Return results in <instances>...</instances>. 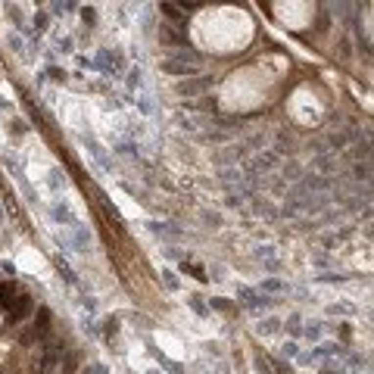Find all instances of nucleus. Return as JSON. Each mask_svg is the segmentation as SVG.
I'll use <instances>...</instances> for the list:
<instances>
[{"label": "nucleus", "mask_w": 374, "mask_h": 374, "mask_svg": "<svg viewBox=\"0 0 374 374\" xmlns=\"http://www.w3.org/2000/svg\"><path fill=\"white\" fill-rule=\"evenodd\" d=\"M246 193H253L250 187H246ZM246 193H228V197H225V206H228V209H240V206H243V197H246Z\"/></svg>", "instance_id": "27"}, {"label": "nucleus", "mask_w": 374, "mask_h": 374, "mask_svg": "<svg viewBox=\"0 0 374 374\" xmlns=\"http://www.w3.org/2000/svg\"><path fill=\"white\" fill-rule=\"evenodd\" d=\"M312 265H315V268H330L334 262H330V256H327V253H318V256L312 259Z\"/></svg>", "instance_id": "31"}, {"label": "nucleus", "mask_w": 374, "mask_h": 374, "mask_svg": "<svg viewBox=\"0 0 374 374\" xmlns=\"http://www.w3.org/2000/svg\"><path fill=\"white\" fill-rule=\"evenodd\" d=\"M280 172H284V178H287V181H293V184H296V181H300V178L305 175V168H303L300 163H287L284 168H280Z\"/></svg>", "instance_id": "20"}, {"label": "nucleus", "mask_w": 374, "mask_h": 374, "mask_svg": "<svg viewBox=\"0 0 374 374\" xmlns=\"http://www.w3.org/2000/svg\"><path fill=\"white\" fill-rule=\"evenodd\" d=\"M218 178H222V184H243L246 181L243 168H237V165H225L222 172H218Z\"/></svg>", "instance_id": "14"}, {"label": "nucleus", "mask_w": 374, "mask_h": 374, "mask_svg": "<svg viewBox=\"0 0 374 374\" xmlns=\"http://www.w3.org/2000/svg\"><path fill=\"white\" fill-rule=\"evenodd\" d=\"M280 327H284L287 330V337H300L303 334V315H300V312H293V315L290 318H287V321H280Z\"/></svg>", "instance_id": "15"}, {"label": "nucleus", "mask_w": 374, "mask_h": 374, "mask_svg": "<svg viewBox=\"0 0 374 374\" xmlns=\"http://www.w3.org/2000/svg\"><path fill=\"white\" fill-rule=\"evenodd\" d=\"M371 172H368V165H355V178H368Z\"/></svg>", "instance_id": "41"}, {"label": "nucleus", "mask_w": 374, "mask_h": 374, "mask_svg": "<svg viewBox=\"0 0 374 374\" xmlns=\"http://www.w3.org/2000/svg\"><path fill=\"white\" fill-rule=\"evenodd\" d=\"M47 25H50V16H47V13H38V16H35V28H38V35H41V31H47Z\"/></svg>", "instance_id": "33"}, {"label": "nucleus", "mask_w": 374, "mask_h": 374, "mask_svg": "<svg viewBox=\"0 0 374 374\" xmlns=\"http://www.w3.org/2000/svg\"><path fill=\"white\" fill-rule=\"evenodd\" d=\"M94 66H97L103 75H118L122 72V53H113V50H100L97 59H94Z\"/></svg>", "instance_id": "4"}, {"label": "nucleus", "mask_w": 374, "mask_h": 374, "mask_svg": "<svg viewBox=\"0 0 374 374\" xmlns=\"http://www.w3.org/2000/svg\"><path fill=\"white\" fill-rule=\"evenodd\" d=\"M91 374H109V368L103 362H91Z\"/></svg>", "instance_id": "39"}, {"label": "nucleus", "mask_w": 374, "mask_h": 374, "mask_svg": "<svg viewBox=\"0 0 374 374\" xmlns=\"http://www.w3.org/2000/svg\"><path fill=\"white\" fill-rule=\"evenodd\" d=\"M315 168H318V172H334V159H330L327 153H325V156L315 159Z\"/></svg>", "instance_id": "29"}, {"label": "nucleus", "mask_w": 374, "mask_h": 374, "mask_svg": "<svg viewBox=\"0 0 374 374\" xmlns=\"http://www.w3.org/2000/svg\"><path fill=\"white\" fill-rule=\"evenodd\" d=\"M206 305H209V312H212V309H218V312H231V309H234V303H231V300H222V296H212Z\"/></svg>", "instance_id": "26"}, {"label": "nucleus", "mask_w": 374, "mask_h": 374, "mask_svg": "<svg viewBox=\"0 0 374 374\" xmlns=\"http://www.w3.org/2000/svg\"><path fill=\"white\" fill-rule=\"evenodd\" d=\"M147 231L163 237V240H181L184 237V231L178 225H172V222H147Z\"/></svg>", "instance_id": "6"}, {"label": "nucleus", "mask_w": 374, "mask_h": 374, "mask_svg": "<svg viewBox=\"0 0 374 374\" xmlns=\"http://www.w3.org/2000/svg\"><path fill=\"white\" fill-rule=\"evenodd\" d=\"M325 312L330 318H352V315H359V305L352 300H334V303L325 305Z\"/></svg>", "instance_id": "7"}, {"label": "nucleus", "mask_w": 374, "mask_h": 374, "mask_svg": "<svg viewBox=\"0 0 374 374\" xmlns=\"http://www.w3.org/2000/svg\"><path fill=\"white\" fill-rule=\"evenodd\" d=\"M321 284H346V275H318Z\"/></svg>", "instance_id": "32"}, {"label": "nucleus", "mask_w": 374, "mask_h": 374, "mask_svg": "<svg viewBox=\"0 0 374 374\" xmlns=\"http://www.w3.org/2000/svg\"><path fill=\"white\" fill-rule=\"evenodd\" d=\"M163 72H168V75H178V78H197L200 75V66H190V63H172V59H168V63H163Z\"/></svg>", "instance_id": "12"}, {"label": "nucleus", "mask_w": 374, "mask_h": 374, "mask_svg": "<svg viewBox=\"0 0 374 374\" xmlns=\"http://www.w3.org/2000/svg\"><path fill=\"white\" fill-rule=\"evenodd\" d=\"M284 355H290V359H296V355H300V346H296V343H284Z\"/></svg>", "instance_id": "38"}, {"label": "nucleus", "mask_w": 374, "mask_h": 374, "mask_svg": "<svg viewBox=\"0 0 374 374\" xmlns=\"http://www.w3.org/2000/svg\"><path fill=\"white\" fill-rule=\"evenodd\" d=\"M81 305H84V312H88V315H97V300H94V296H84Z\"/></svg>", "instance_id": "35"}, {"label": "nucleus", "mask_w": 374, "mask_h": 374, "mask_svg": "<svg viewBox=\"0 0 374 374\" xmlns=\"http://www.w3.org/2000/svg\"><path fill=\"white\" fill-rule=\"evenodd\" d=\"M10 50L22 59V63H28V59H31V56H28V47H25V41H22V35H16V31L10 35Z\"/></svg>", "instance_id": "16"}, {"label": "nucleus", "mask_w": 374, "mask_h": 374, "mask_svg": "<svg viewBox=\"0 0 374 374\" xmlns=\"http://www.w3.org/2000/svg\"><path fill=\"white\" fill-rule=\"evenodd\" d=\"M212 84H215V78H212V75H197V78L178 84V94H181V97H197V94H203L206 88H212Z\"/></svg>", "instance_id": "5"}, {"label": "nucleus", "mask_w": 374, "mask_h": 374, "mask_svg": "<svg viewBox=\"0 0 374 374\" xmlns=\"http://www.w3.org/2000/svg\"><path fill=\"white\" fill-rule=\"evenodd\" d=\"M262 265H265V271H271V275H278V271H280V259H265Z\"/></svg>", "instance_id": "37"}, {"label": "nucleus", "mask_w": 374, "mask_h": 374, "mask_svg": "<svg viewBox=\"0 0 374 374\" xmlns=\"http://www.w3.org/2000/svg\"><path fill=\"white\" fill-rule=\"evenodd\" d=\"M187 303H190V305H193V312H197V315H200V318H206V315H209V305H206V303H203V300H200V296H197V293H190V296H187Z\"/></svg>", "instance_id": "24"}, {"label": "nucleus", "mask_w": 374, "mask_h": 374, "mask_svg": "<svg viewBox=\"0 0 374 374\" xmlns=\"http://www.w3.org/2000/svg\"><path fill=\"white\" fill-rule=\"evenodd\" d=\"M28 305H31V300H28V296H19V300H16V305H10V309H13V318H16V321H19V318H25Z\"/></svg>", "instance_id": "23"}, {"label": "nucleus", "mask_w": 374, "mask_h": 374, "mask_svg": "<svg viewBox=\"0 0 374 374\" xmlns=\"http://www.w3.org/2000/svg\"><path fill=\"white\" fill-rule=\"evenodd\" d=\"M275 165H278V153H256V156H253L250 163H246L243 175L256 178V175H265V172H271Z\"/></svg>", "instance_id": "3"}, {"label": "nucleus", "mask_w": 374, "mask_h": 374, "mask_svg": "<svg viewBox=\"0 0 374 374\" xmlns=\"http://www.w3.org/2000/svg\"><path fill=\"white\" fill-rule=\"evenodd\" d=\"M163 280H165V290H168V293H178V290H181V280H178V275H175L172 268H163Z\"/></svg>", "instance_id": "21"}, {"label": "nucleus", "mask_w": 374, "mask_h": 374, "mask_svg": "<svg viewBox=\"0 0 374 374\" xmlns=\"http://www.w3.org/2000/svg\"><path fill=\"white\" fill-rule=\"evenodd\" d=\"M125 84H128V91L138 97V94H147V75H143L140 66H134V69H128V78H125Z\"/></svg>", "instance_id": "13"}, {"label": "nucleus", "mask_w": 374, "mask_h": 374, "mask_svg": "<svg viewBox=\"0 0 374 374\" xmlns=\"http://www.w3.org/2000/svg\"><path fill=\"white\" fill-rule=\"evenodd\" d=\"M63 243L69 246V250H75V253H88V250H91V231L78 222L75 228L63 231Z\"/></svg>", "instance_id": "2"}, {"label": "nucleus", "mask_w": 374, "mask_h": 374, "mask_svg": "<svg viewBox=\"0 0 374 374\" xmlns=\"http://www.w3.org/2000/svg\"><path fill=\"white\" fill-rule=\"evenodd\" d=\"M181 6H175V3H159V13H165V19H168V25H181L184 22V16L178 13Z\"/></svg>", "instance_id": "18"}, {"label": "nucleus", "mask_w": 374, "mask_h": 374, "mask_svg": "<svg viewBox=\"0 0 374 374\" xmlns=\"http://www.w3.org/2000/svg\"><path fill=\"white\" fill-rule=\"evenodd\" d=\"M237 300H240L250 312H259V309L275 305V300H271V296H262L256 287H250V284H237Z\"/></svg>", "instance_id": "1"}, {"label": "nucleus", "mask_w": 374, "mask_h": 374, "mask_svg": "<svg viewBox=\"0 0 374 374\" xmlns=\"http://www.w3.org/2000/svg\"><path fill=\"white\" fill-rule=\"evenodd\" d=\"M159 41H163L165 47H190V44H187V38L175 28V25H168V22L159 25Z\"/></svg>", "instance_id": "11"}, {"label": "nucleus", "mask_w": 374, "mask_h": 374, "mask_svg": "<svg viewBox=\"0 0 374 374\" xmlns=\"http://www.w3.org/2000/svg\"><path fill=\"white\" fill-rule=\"evenodd\" d=\"M56 50H63V53H72V50H75L72 35H59V38H56Z\"/></svg>", "instance_id": "28"}, {"label": "nucleus", "mask_w": 374, "mask_h": 374, "mask_svg": "<svg viewBox=\"0 0 374 374\" xmlns=\"http://www.w3.org/2000/svg\"><path fill=\"white\" fill-rule=\"evenodd\" d=\"M346 143H350V138H346V134H330V147H334V150L346 147Z\"/></svg>", "instance_id": "34"}, {"label": "nucleus", "mask_w": 374, "mask_h": 374, "mask_svg": "<svg viewBox=\"0 0 374 374\" xmlns=\"http://www.w3.org/2000/svg\"><path fill=\"white\" fill-rule=\"evenodd\" d=\"M321 374H350V371L340 368V365H337V368H334V365H325V368H321Z\"/></svg>", "instance_id": "40"}, {"label": "nucleus", "mask_w": 374, "mask_h": 374, "mask_svg": "<svg viewBox=\"0 0 374 374\" xmlns=\"http://www.w3.org/2000/svg\"><path fill=\"white\" fill-rule=\"evenodd\" d=\"M50 218H53V222H59L63 228H75L78 225V215H75V212L66 206V203H53V206H50Z\"/></svg>", "instance_id": "10"}, {"label": "nucleus", "mask_w": 374, "mask_h": 374, "mask_svg": "<svg viewBox=\"0 0 374 374\" xmlns=\"http://www.w3.org/2000/svg\"><path fill=\"white\" fill-rule=\"evenodd\" d=\"M0 225H3V209H0Z\"/></svg>", "instance_id": "42"}, {"label": "nucleus", "mask_w": 374, "mask_h": 374, "mask_svg": "<svg viewBox=\"0 0 374 374\" xmlns=\"http://www.w3.org/2000/svg\"><path fill=\"white\" fill-rule=\"evenodd\" d=\"M325 334H327V325L325 321H303V334H300V340H305V343H321V340H325Z\"/></svg>", "instance_id": "8"}, {"label": "nucleus", "mask_w": 374, "mask_h": 374, "mask_svg": "<svg viewBox=\"0 0 374 374\" xmlns=\"http://www.w3.org/2000/svg\"><path fill=\"white\" fill-rule=\"evenodd\" d=\"M72 10H75V3H53V13L56 16H69Z\"/></svg>", "instance_id": "36"}, {"label": "nucleus", "mask_w": 374, "mask_h": 374, "mask_svg": "<svg viewBox=\"0 0 374 374\" xmlns=\"http://www.w3.org/2000/svg\"><path fill=\"white\" fill-rule=\"evenodd\" d=\"M256 330H259V334H278V330H280V321L278 318H265V321H259V325H256Z\"/></svg>", "instance_id": "22"}, {"label": "nucleus", "mask_w": 374, "mask_h": 374, "mask_svg": "<svg viewBox=\"0 0 374 374\" xmlns=\"http://www.w3.org/2000/svg\"><path fill=\"white\" fill-rule=\"evenodd\" d=\"M256 290H259L262 296H278V293H287V290H290V284H287L284 278H278V275H268V278L259 280Z\"/></svg>", "instance_id": "9"}, {"label": "nucleus", "mask_w": 374, "mask_h": 374, "mask_svg": "<svg viewBox=\"0 0 374 374\" xmlns=\"http://www.w3.org/2000/svg\"><path fill=\"white\" fill-rule=\"evenodd\" d=\"M163 259H184V250H178V246H163Z\"/></svg>", "instance_id": "30"}, {"label": "nucleus", "mask_w": 374, "mask_h": 374, "mask_svg": "<svg viewBox=\"0 0 374 374\" xmlns=\"http://www.w3.org/2000/svg\"><path fill=\"white\" fill-rule=\"evenodd\" d=\"M253 256L262 259V262H265V259H278V250L271 243H265V246H256V250H253Z\"/></svg>", "instance_id": "25"}, {"label": "nucleus", "mask_w": 374, "mask_h": 374, "mask_svg": "<svg viewBox=\"0 0 374 374\" xmlns=\"http://www.w3.org/2000/svg\"><path fill=\"white\" fill-rule=\"evenodd\" d=\"M134 106H138L140 116H153V113H156V103H153L147 94H138V97H134Z\"/></svg>", "instance_id": "19"}, {"label": "nucleus", "mask_w": 374, "mask_h": 374, "mask_svg": "<svg viewBox=\"0 0 374 374\" xmlns=\"http://www.w3.org/2000/svg\"><path fill=\"white\" fill-rule=\"evenodd\" d=\"M56 362H59V352H56V350H47L44 355H41V365H38V371H41V374H50V371L56 368Z\"/></svg>", "instance_id": "17"}]
</instances>
